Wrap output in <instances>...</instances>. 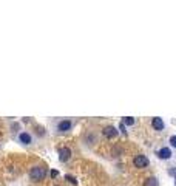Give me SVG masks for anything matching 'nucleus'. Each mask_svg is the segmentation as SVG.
<instances>
[{"label":"nucleus","instance_id":"nucleus-13","mask_svg":"<svg viewBox=\"0 0 176 186\" xmlns=\"http://www.w3.org/2000/svg\"><path fill=\"white\" fill-rule=\"evenodd\" d=\"M119 130H120L122 133H125V126H124V123H122V124H119Z\"/></svg>","mask_w":176,"mask_h":186},{"label":"nucleus","instance_id":"nucleus-1","mask_svg":"<svg viewBox=\"0 0 176 186\" xmlns=\"http://www.w3.org/2000/svg\"><path fill=\"white\" fill-rule=\"evenodd\" d=\"M45 175H46V169H45L43 166H36V168H33V169L30 171V177H31V180H34V181L43 180Z\"/></svg>","mask_w":176,"mask_h":186},{"label":"nucleus","instance_id":"nucleus-11","mask_svg":"<svg viewBox=\"0 0 176 186\" xmlns=\"http://www.w3.org/2000/svg\"><path fill=\"white\" fill-rule=\"evenodd\" d=\"M65 178H66V180H68L70 183H73V184H77V180L74 178L73 175H65Z\"/></svg>","mask_w":176,"mask_h":186},{"label":"nucleus","instance_id":"nucleus-12","mask_svg":"<svg viewBox=\"0 0 176 186\" xmlns=\"http://www.w3.org/2000/svg\"><path fill=\"white\" fill-rule=\"evenodd\" d=\"M170 144H171L173 147H176V135H173V136H170Z\"/></svg>","mask_w":176,"mask_h":186},{"label":"nucleus","instance_id":"nucleus-3","mask_svg":"<svg viewBox=\"0 0 176 186\" xmlns=\"http://www.w3.org/2000/svg\"><path fill=\"white\" fill-rule=\"evenodd\" d=\"M71 158V149L70 147H62L60 151H59V160L62 161V163H65V161H68Z\"/></svg>","mask_w":176,"mask_h":186},{"label":"nucleus","instance_id":"nucleus-5","mask_svg":"<svg viewBox=\"0 0 176 186\" xmlns=\"http://www.w3.org/2000/svg\"><path fill=\"white\" fill-rule=\"evenodd\" d=\"M104 135H105L107 138H114V136H117V130H116V127H113V126H107V127L104 129Z\"/></svg>","mask_w":176,"mask_h":186},{"label":"nucleus","instance_id":"nucleus-9","mask_svg":"<svg viewBox=\"0 0 176 186\" xmlns=\"http://www.w3.org/2000/svg\"><path fill=\"white\" fill-rule=\"evenodd\" d=\"M158 184H159V181H158L156 177H148V178L144 181V186H158Z\"/></svg>","mask_w":176,"mask_h":186},{"label":"nucleus","instance_id":"nucleus-14","mask_svg":"<svg viewBox=\"0 0 176 186\" xmlns=\"http://www.w3.org/2000/svg\"><path fill=\"white\" fill-rule=\"evenodd\" d=\"M57 175H59V172H57V171H51V177H53V178H56Z\"/></svg>","mask_w":176,"mask_h":186},{"label":"nucleus","instance_id":"nucleus-7","mask_svg":"<svg viewBox=\"0 0 176 186\" xmlns=\"http://www.w3.org/2000/svg\"><path fill=\"white\" fill-rule=\"evenodd\" d=\"M158 157L162 158V160L170 158V157H171V151H170V147H162V149H159V151H158Z\"/></svg>","mask_w":176,"mask_h":186},{"label":"nucleus","instance_id":"nucleus-16","mask_svg":"<svg viewBox=\"0 0 176 186\" xmlns=\"http://www.w3.org/2000/svg\"><path fill=\"white\" fill-rule=\"evenodd\" d=\"M174 186H176V181H174Z\"/></svg>","mask_w":176,"mask_h":186},{"label":"nucleus","instance_id":"nucleus-15","mask_svg":"<svg viewBox=\"0 0 176 186\" xmlns=\"http://www.w3.org/2000/svg\"><path fill=\"white\" fill-rule=\"evenodd\" d=\"M168 174H170V175H174V177H176V169H170V171H168Z\"/></svg>","mask_w":176,"mask_h":186},{"label":"nucleus","instance_id":"nucleus-4","mask_svg":"<svg viewBox=\"0 0 176 186\" xmlns=\"http://www.w3.org/2000/svg\"><path fill=\"white\" fill-rule=\"evenodd\" d=\"M71 121L70 120H63V121H60L59 124H57V130L59 132H66V130H70L71 129Z\"/></svg>","mask_w":176,"mask_h":186},{"label":"nucleus","instance_id":"nucleus-8","mask_svg":"<svg viewBox=\"0 0 176 186\" xmlns=\"http://www.w3.org/2000/svg\"><path fill=\"white\" fill-rule=\"evenodd\" d=\"M19 140H20V143H23V144H30L31 143V135L28 133V132H22L20 135H19Z\"/></svg>","mask_w":176,"mask_h":186},{"label":"nucleus","instance_id":"nucleus-2","mask_svg":"<svg viewBox=\"0 0 176 186\" xmlns=\"http://www.w3.org/2000/svg\"><path fill=\"white\" fill-rule=\"evenodd\" d=\"M133 163H135L136 168H147L150 161H148V158L145 155H136L135 160H133Z\"/></svg>","mask_w":176,"mask_h":186},{"label":"nucleus","instance_id":"nucleus-17","mask_svg":"<svg viewBox=\"0 0 176 186\" xmlns=\"http://www.w3.org/2000/svg\"><path fill=\"white\" fill-rule=\"evenodd\" d=\"M56 186H57V184H56Z\"/></svg>","mask_w":176,"mask_h":186},{"label":"nucleus","instance_id":"nucleus-6","mask_svg":"<svg viewBox=\"0 0 176 186\" xmlns=\"http://www.w3.org/2000/svg\"><path fill=\"white\" fill-rule=\"evenodd\" d=\"M152 126H153V129L158 130V132H159V130H164V121H162L161 118H158V116L152 120Z\"/></svg>","mask_w":176,"mask_h":186},{"label":"nucleus","instance_id":"nucleus-10","mask_svg":"<svg viewBox=\"0 0 176 186\" xmlns=\"http://www.w3.org/2000/svg\"><path fill=\"white\" fill-rule=\"evenodd\" d=\"M135 124V118H131V116H125L124 118V126H133Z\"/></svg>","mask_w":176,"mask_h":186}]
</instances>
